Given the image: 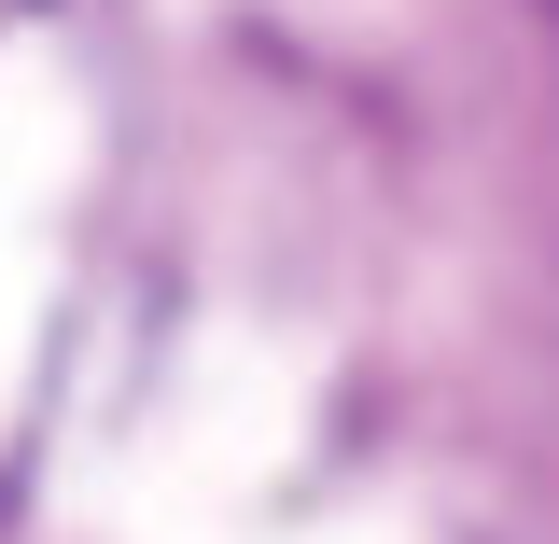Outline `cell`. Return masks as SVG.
Returning a JSON list of instances; mask_svg holds the SVG:
<instances>
[{
    "label": "cell",
    "mask_w": 559,
    "mask_h": 544,
    "mask_svg": "<svg viewBox=\"0 0 559 544\" xmlns=\"http://www.w3.org/2000/svg\"><path fill=\"white\" fill-rule=\"evenodd\" d=\"M532 14H546V28H559V0H532Z\"/></svg>",
    "instance_id": "6da1fadb"
}]
</instances>
